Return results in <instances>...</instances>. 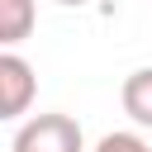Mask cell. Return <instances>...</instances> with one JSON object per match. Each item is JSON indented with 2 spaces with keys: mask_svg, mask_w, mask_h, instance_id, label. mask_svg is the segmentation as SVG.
<instances>
[{
  "mask_svg": "<svg viewBox=\"0 0 152 152\" xmlns=\"http://www.w3.org/2000/svg\"><path fill=\"white\" fill-rule=\"evenodd\" d=\"M119 100H124V114H128L138 128H152V66L128 71V76H124Z\"/></svg>",
  "mask_w": 152,
  "mask_h": 152,
  "instance_id": "3957f363",
  "label": "cell"
},
{
  "mask_svg": "<svg viewBox=\"0 0 152 152\" xmlns=\"http://www.w3.org/2000/svg\"><path fill=\"white\" fill-rule=\"evenodd\" d=\"M95 152H152L138 133H104L100 142H95Z\"/></svg>",
  "mask_w": 152,
  "mask_h": 152,
  "instance_id": "5b68a950",
  "label": "cell"
},
{
  "mask_svg": "<svg viewBox=\"0 0 152 152\" xmlns=\"http://www.w3.org/2000/svg\"><path fill=\"white\" fill-rule=\"evenodd\" d=\"M10 152H86V133L71 114H33L19 124Z\"/></svg>",
  "mask_w": 152,
  "mask_h": 152,
  "instance_id": "6da1fadb",
  "label": "cell"
},
{
  "mask_svg": "<svg viewBox=\"0 0 152 152\" xmlns=\"http://www.w3.org/2000/svg\"><path fill=\"white\" fill-rule=\"evenodd\" d=\"M33 19H38L33 0H0V43H5V48L24 43V38L33 33Z\"/></svg>",
  "mask_w": 152,
  "mask_h": 152,
  "instance_id": "277c9868",
  "label": "cell"
},
{
  "mask_svg": "<svg viewBox=\"0 0 152 152\" xmlns=\"http://www.w3.org/2000/svg\"><path fill=\"white\" fill-rule=\"evenodd\" d=\"M33 95H38L33 66H28L14 48H5V52H0V119H24L28 104H33Z\"/></svg>",
  "mask_w": 152,
  "mask_h": 152,
  "instance_id": "7a4b0ae2",
  "label": "cell"
},
{
  "mask_svg": "<svg viewBox=\"0 0 152 152\" xmlns=\"http://www.w3.org/2000/svg\"><path fill=\"white\" fill-rule=\"evenodd\" d=\"M57 5H90V0H57Z\"/></svg>",
  "mask_w": 152,
  "mask_h": 152,
  "instance_id": "8992f818",
  "label": "cell"
}]
</instances>
